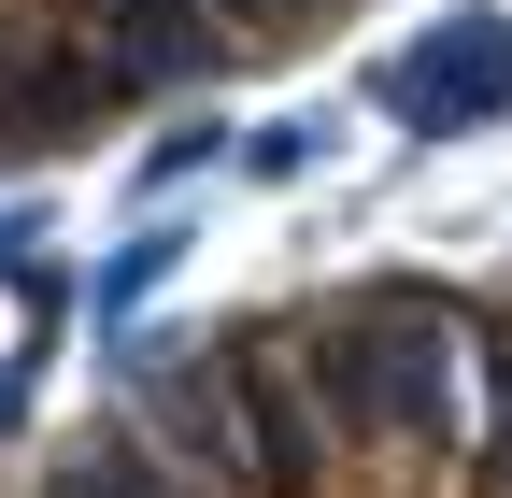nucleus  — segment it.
Listing matches in <instances>:
<instances>
[{
	"label": "nucleus",
	"mask_w": 512,
	"mask_h": 498,
	"mask_svg": "<svg viewBox=\"0 0 512 498\" xmlns=\"http://www.w3.org/2000/svg\"><path fill=\"white\" fill-rule=\"evenodd\" d=\"M157 442L185 456L200 498H256V342H214V356L157 370Z\"/></svg>",
	"instance_id": "f03ea898"
},
{
	"label": "nucleus",
	"mask_w": 512,
	"mask_h": 498,
	"mask_svg": "<svg viewBox=\"0 0 512 498\" xmlns=\"http://www.w3.org/2000/svg\"><path fill=\"white\" fill-rule=\"evenodd\" d=\"M228 29H299V15H328V0H214Z\"/></svg>",
	"instance_id": "6e6552de"
},
{
	"label": "nucleus",
	"mask_w": 512,
	"mask_h": 498,
	"mask_svg": "<svg viewBox=\"0 0 512 498\" xmlns=\"http://www.w3.org/2000/svg\"><path fill=\"white\" fill-rule=\"evenodd\" d=\"M384 114L399 129H498L512 114V15H441L427 43L384 57Z\"/></svg>",
	"instance_id": "7ed1b4c3"
},
{
	"label": "nucleus",
	"mask_w": 512,
	"mask_h": 498,
	"mask_svg": "<svg viewBox=\"0 0 512 498\" xmlns=\"http://www.w3.org/2000/svg\"><path fill=\"white\" fill-rule=\"evenodd\" d=\"M171 257H185V228H143V242H128V257H100V285H86V314H100V328H114V314H143Z\"/></svg>",
	"instance_id": "0eeeda50"
},
{
	"label": "nucleus",
	"mask_w": 512,
	"mask_h": 498,
	"mask_svg": "<svg viewBox=\"0 0 512 498\" xmlns=\"http://www.w3.org/2000/svg\"><path fill=\"white\" fill-rule=\"evenodd\" d=\"M72 29L114 57L128 100H157V86H214L228 57H242V29L214 15V0H72Z\"/></svg>",
	"instance_id": "20e7f679"
},
{
	"label": "nucleus",
	"mask_w": 512,
	"mask_h": 498,
	"mask_svg": "<svg viewBox=\"0 0 512 498\" xmlns=\"http://www.w3.org/2000/svg\"><path fill=\"white\" fill-rule=\"evenodd\" d=\"M114 57L86 43V29H57L29 72H0V171H29V157H72L86 129H114Z\"/></svg>",
	"instance_id": "39448f33"
},
{
	"label": "nucleus",
	"mask_w": 512,
	"mask_h": 498,
	"mask_svg": "<svg viewBox=\"0 0 512 498\" xmlns=\"http://www.w3.org/2000/svg\"><path fill=\"white\" fill-rule=\"evenodd\" d=\"M43 498H200V484H185V456L157 427H86V442L43 470Z\"/></svg>",
	"instance_id": "423d86ee"
},
{
	"label": "nucleus",
	"mask_w": 512,
	"mask_h": 498,
	"mask_svg": "<svg viewBox=\"0 0 512 498\" xmlns=\"http://www.w3.org/2000/svg\"><path fill=\"white\" fill-rule=\"evenodd\" d=\"M43 257V214H0V271H29Z\"/></svg>",
	"instance_id": "1a4fd4ad"
},
{
	"label": "nucleus",
	"mask_w": 512,
	"mask_h": 498,
	"mask_svg": "<svg viewBox=\"0 0 512 498\" xmlns=\"http://www.w3.org/2000/svg\"><path fill=\"white\" fill-rule=\"evenodd\" d=\"M299 385L328 413V442H413L441 456L456 442V370H470V314H441V299H356V314L299 328Z\"/></svg>",
	"instance_id": "f257e3e1"
}]
</instances>
